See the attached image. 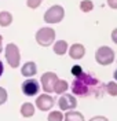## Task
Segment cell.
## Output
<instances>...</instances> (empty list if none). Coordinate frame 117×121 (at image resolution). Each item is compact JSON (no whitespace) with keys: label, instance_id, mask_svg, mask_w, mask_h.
<instances>
[{"label":"cell","instance_id":"obj_1","mask_svg":"<svg viewBox=\"0 0 117 121\" xmlns=\"http://www.w3.org/2000/svg\"><path fill=\"white\" fill-rule=\"evenodd\" d=\"M105 85L101 84V81L94 77L91 73H83L80 77H76V80L72 84V91L77 96H88V95H95V96H102V90Z\"/></svg>","mask_w":117,"mask_h":121},{"label":"cell","instance_id":"obj_2","mask_svg":"<svg viewBox=\"0 0 117 121\" xmlns=\"http://www.w3.org/2000/svg\"><path fill=\"white\" fill-rule=\"evenodd\" d=\"M36 41L41 47H50L55 40V30L52 28H41L36 32Z\"/></svg>","mask_w":117,"mask_h":121},{"label":"cell","instance_id":"obj_3","mask_svg":"<svg viewBox=\"0 0 117 121\" xmlns=\"http://www.w3.org/2000/svg\"><path fill=\"white\" fill-rule=\"evenodd\" d=\"M6 59L7 63L10 65V68L15 69L19 66V62H21V52H19V48L18 45L14 43H8L6 45Z\"/></svg>","mask_w":117,"mask_h":121},{"label":"cell","instance_id":"obj_4","mask_svg":"<svg viewBox=\"0 0 117 121\" xmlns=\"http://www.w3.org/2000/svg\"><path fill=\"white\" fill-rule=\"evenodd\" d=\"M95 59H96V62L99 65H103V66L110 65L114 60V51L108 45H102L95 52Z\"/></svg>","mask_w":117,"mask_h":121},{"label":"cell","instance_id":"obj_5","mask_svg":"<svg viewBox=\"0 0 117 121\" xmlns=\"http://www.w3.org/2000/svg\"><path fill=\"white\" fill-rule=\"evenodd\" d=\"M65 17V10L62 6L55 4L52 7H50L44 13V22L47 23H58L61 22Z\"/></svg>","mask_w":117,"mask_h":121},{"label":"cell","instance_id":"obj_6","mask_svg":"<svg viewBox=\"0 0 117 121\" xmlns=\"http://www.w3.org/2000/svg\"><path fill=\"white\" fill-rule=\"evenodd\" d=\"M59 78H58V76L52 73V72H47L41 76V78H40V81H41V87H43V90L44 92H54V87L56 81H58Z\"/></svg>","mask_w":117,"mask_h":121},{"label":"cell","instance_id":"obj_7","mask_svg":"<svg viewBox=\"0 0 117 121\" xmlns=\"http://www.w3.org/2000/svg\"><path fill=\"white\" fill-rule=\"evenodd\" d=\"M21 90H22V92L26 96H35V95L40 91L39 81L35 80V78H28V80H25L22 83Z\"/></svg>","mask_w":117,"mask_h":121},{"label":"cell","instance_id":"obj_8","mask_svg":"<svg viewBox=\"0 0 117 121\" xmlns=\"http://www.w3.org/2000/svg\"><path fill=\"white\" fill-rule=\"evenodd\" d=\"M58 106H59L61 110L70 112V110H73L77 106V100H76V98L73 95H70V94H63V95H61V98L58 100Z\"/></svg>","mask_w":117,"mask_h":121},{"label":"cell","instance_id":"obj_9","mask_svg":"<svg viewBox=\"0 0 117 121\" xmlns=\"http://www.w3.org/2000/svg\"><path fill=\"white\" fill-rule=\"evenodd\" d=\"M35 103H36L39 110H41V112H48L54 106V98L51 95H48V94H41V95L37 96Z\"/></svg>","mask_w":117,"mask_h":121},{"label":"cell","instance_id":"obj_10","mask_svg":"<svg viewBox=\"0 0 117 121\" xmlns=\"http://www.w3.org/2000/svg\"><path fill=\"white\" fill-rule=\"evenodd\" d=\"M86 54V48L83 44H78V43H74L69 48V55L72 59H81Z\"/></svg>","mask_w":117,"mask_h":121},{"label":"cell","instance_id":"obj_11","mask_svg":"<svg viewBox=\"0 0 117 121\" xmlns=\"http://www.w3.org/2000/svg\"><path fill=\"white\" fill-rule=\"evenodd\" d=\"M21 73H22L23 77H32V76H35L37 73V66H36V63L35 62H26L25 65L22 66L21 69Z\"/></svg>","mask_w":117,"mask_h":121},{"label":"cell","instance_id":"obj_12","mask_svg":"<svg viewBox=\"0 0 117 121\" xmlns=\"http://www.w3.org/2000/svg\"><path fill=\"white\" fill-rule=\"evenodd\" d=\"M13 23V15L8 11H0V26L7 28Z\"/></svg>","mask_w":117,"mask_h":121},{"label":"cell","instance_id":"obj_13","mask_svg":"<svg viewBox=\"0 0 117 121\" xmlns=\"http://www.w3.org/2000/svg\"><path fill=\"white\" fill-rule=\"evenodd\" d=\"M68 50H69V47H68V43L65 40H58L54 44V52L56 55H65Z\"/></svg>","mask_w":117,"mask_h":121},{"label":"cell","instance_id":"obj_14","mask_svg":"<svg viewBox=\"0 0 117 121\" xmlns=\"http://www.w3.org/2000/svg\"><path fill=\"white\" fill-rule=\"evenodd\" d=\"M21 114H22V117H25V118L32 117V116L35 114V106L32 105L30 102L23 103V105L21 106Z\"/></svg>","mask_w":117,"mask_h":121},{"label":"cell","instance_id":"obj_15","mask_svg":"<svg viewBox=\"0 0 117 121\" xmlns=\"http://www.w3.org/2000/svg\"><path fill=\"white\" fill-rule=\"evenodd\" d=\"M63 121H84V116L80 113V112H74V110H70L65 114Z\"/></svg>","mask_w":117,"mask_h":121},{"label":"cell","instance_id":"obj_16","mask_svg":"<svg viewBox=\"0 0 117 121\" xmlns=\"http://www.w3.org/2000/svg\"><path fill=\"white\" fill-rule=\"evenodd\" d=\"M68 87H69V85H68V81H65V80H58L56 84H55V87H54V92L63 95V94L66 92V90H68Z\"/></svg>","mask_w":117,"mask_h":121},{"label":"cell","instance_id":"obj_17","mask_svg":"<svg viewBox=\"0 0 117 121\" xmlns=\"http://www.w3.org/2000/svg\"><path fill=\"white\" fill-rule=\"evenodd\" d=\"M47 120L48 121H63V114L59 110H54V112H51L48 114Z\"/></svg>","mask_w":117,"mask_h":121},{"label":"cell","instance_id":"obj_18","mask_svg":"<svg viewBox=\"0 0 117 121\" xmlns=\"http://www.w3.org/2000/svg\"><path fill=\"white\" fill-rule=\"evenodd\" d=\"M92 8H94V3L91 0H83V1L80 3V10H81L83 13H90Z\"/></svg>","mask_w":117,"mask_h":121},{"label":"cell","instance_id":"obj_19","mask_svg":"<svg viewBox=\"0 0 117 121\" xmlns=\"http://www.w3.org/2000/svg\"><path fill=\"white\" fill-rule=\"evenodd\" d=\"M105 88H106V92L112 95V96H117V83H113V81H110L105 85Z\"/></svg>","mask_w":117,"mask_h":121},{"label":"cell","instance_id":"obj_20","mask_svg":"<svg viewBox=\"0 0 117 121\" xmlns=\"http://www.w3.org/2000/svg\"><path fill=\"white\" fill-rule=\"evenodd\" d=\"M7 99H8V94H7V91H6V88L0 87V106L4 105L7 102Z\"/></svg>","mask_w":117,"mask_h":121},{"label":"cell","instance_id":"obj_21","mask_svg":"<svg viewBox=\"0 0 117 121\" xmlns=\"http://www.w3.org/2000/svg\"><path fill=\"white\" fill-rule=\"evenodd\" d=\"M41 3H43V0H26V6L29 8H32V10L40 7Z\"/></svg>","mask_w":117,"mask_h":121},{"label":"cell","instance_id":"obj_22","mask_svg":"<svg viewBox=\"0 0 117 121\" xmlns=\"http://www.w3.org/2000/svg\"><path fill=\"white\" fill-rule=\"evenodd\" d=\"M72 74L74 76V77H80V76L83 74V69H81V66L74 65V66L72 68Z\"/></svg>","mask_w":117,"mask_h":121},{"label":"cell","instance_id":"obj_23","mask_svg":"<svg viewBox=\"0 0 117 121\" xmlns=\"http://www.w3.org/2000/svg\"><path fill=\"white\" fill-rule=\"evenodd\" d=\"M108 6H109L110 8L117 10V0H108Z\"/></svg>","mask_w":117,"mask_h":121},{"label":"cell","instance_id":"obj_24","mask_svg":"<svg viewBox=\"0 0 117 121\" xmlns=\"http://www.w3.org/2000/svg\"><path fill=\"white\" fill-rule=\"evenodd\" d=\"M90 121H109L106 117H103V116H96V117H92Z\"/></svg>","mask_w":117,"mask_h":121},{"label":"cell","instance_id":"obj_25","mask_svg":"<svg viewBox=\"0 0 117 121\" xmlns=\"http://www.w3.org/2000/svg\"><path fill=\"white\" fill-rule=\"evenodd\" d=\"M112 40H113V41L117 44V28L112 32Z\"/></svg>","mask_w":117,"mask_h":121},{"label":"cell","instance_id":"obj_26","mask_svg":"<svg viewBox=\"0 0 117 121\" xmlns=\"http://www.w3.org/2000/svg\"><path fill=\"white\" fill-rule=\"evenodd\" d=\"M3 51V36L0 35V52Z\"/></svg>","mask_w":117,"mask_h":121},{"label":"cell","instance_id":"obj_27","mask_svg":"<svg viewBox=\"0 0 117 121\" xmlns=\"http://www.w3.org/2000/svg\"><path fill=\"white\" fill-rule=\"evenodd\" d=\"M3 70H4V68H3V62L0 60V77H1V74H3Z\"/></svg>","mask_w":117,"mask_h":121},{"label":"cell","instance_id":"obj_28","mask_svg":"<svg viewBox=\"0 0 117 121\" xmlns=\"http://www.w3.org/2000/svg\"><path fill=\"white\" fill-rule=\"evenodd\" d=\"M113 77H114V80H116V81H117V70H116V72H114V74H113Z\"/></svg>","mask_w":117,"mask_h":121}]
</instances>
